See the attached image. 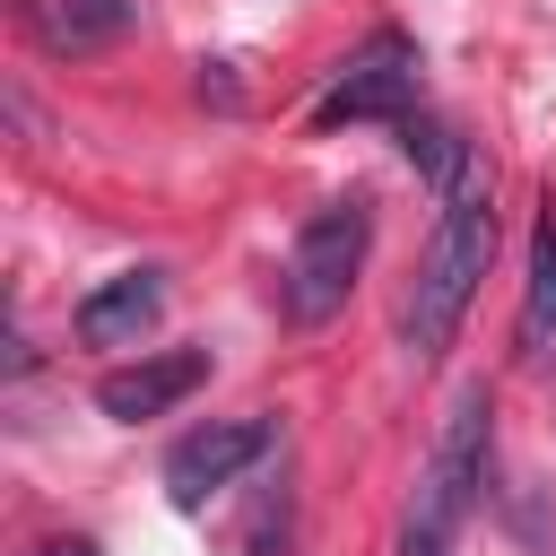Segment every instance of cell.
<instances>
[{
    "label": "cell",
    "instance_id": "obj_1",
    "mask_svg": "<svg viewBox=\"0 0 556 556\" xmlns=\"http://www.w3.org/2000/svg\"><path fill=\"white\" fill-rule=\"evenodd\" d=\"M486 261H495V165L469 156L460 182H452L443 208H434L426 261H417L408 304H400V339H408V356H443V348H452V330H460V313H469Z\"/></svg>",
    "mask_w": 556,
    "mask_h": 556
},
{
    "label": "cell",
    "instance_id": "obj_2",
    "mask_svg": "<svg viewBox=\"0 0 556 556\" xmlns=\"http://www.w3.org/2000/svg\"><path fill=\"white\" fill-rule=\"evenodd\" d=\"M486 443H495V400H486V382H460L452 408H443V434H434V452H426V469L408 486L391 556H452L460 547V521H469V504L486 486Z\"/></svg>",
    "mask_w": 556,
    "mask_h": 556
},
{
    "label": "cell",
    "instance_id": "obj_3",
    "mask_svg": "<svg viewBox=\"0 0 556 556\" xmlns=\"http://www.w3.org/2000/svg\"><path fill=\"white\" fill-rule=\"evenodd\" d=\"M365 243H374V208L348 191V200H321L304 226H295V252H287V278H278V304H287V321L295 330H321L339 304H348V287H356V269H365Z\"/></svg>",
    "mask_w": 556,
    "mask_h": 556
},
{
    "label": "cell",
    "instance_id": "obj_4",
    "mask_svg": "<svg viewBox=\"0 0 556 556\" xmlns=\"http://www.w3.org/2000/svg\"><path fill=\"white\" fill-rule=\"evenodd\" d=\"M417 43L400 35V26H382V35H365L356 52H348V70L330 78V96L313 104V130H339V122H408V104H417Z\"/></svg>",
    "mask_w": 556,
    "mask_h": 556
},
{
    "label": "cell",
    "instance_id": "obj_5",
    "mask_svg": "<svg viewBox=\"0 0 556 556\" xmlns=\"http://www.w3.org/2000/svg\"><path fill=\"white\" fill-rule=\"evenodd\" d=\"M269 417H235V426H200V434H182L174 452H165V486H174V504L182 513H200L217 486H235L261 452H269Z\"/></svg>",
    "mask_w": 556,
    "mask_h": 556
},
{
    "label": "cell",
    "instance_id": "obj_6",
    "mask_svg": "<svg viewBox=\"0 0 556 556\" xmlns=\"http://www.w3.org/2000/svg\"><path fill=\"white\" fill-rule=\"evenodd\" d=\"M200 382H208V356H200V348H156V356H139V365H113V374L96 382V408L122 417V426H139V417H165L174 400H191Z\"/></svg>",
    "mask_w": 556,
    "mask_h": 556
},
{
    "label": "cell",
    "instance_id": "obj_7",
    "mask_svg": "<svg viewBox=\"0 0 556 556\" xmlns=\"http://www.w3.org/2000/svg\"><path fill=\"white\" fill-rule=\"evenodd\" d=\"M156 313H165V269H122L96 295H78V339L87 348H130Z\"/></svg>",
    "mask_w": 556,
    "mask_h": 556
},
{
    "label": "cell",
    "instance_id": "obj_8",
    "mask_svg": "<svg viewBox=\"0 0 556 556\" xmlns=\"http://www.w3.org/2000/svg\"><path fill=\"white\" fill-rule=\"evenodd\" d=\"M556 348V200L530 226V287H521V356Z\"/></svg>",
    "mask_w": 556,
    "mask_h": 556
},
{
    "label": "cell",
    "instance_id": "obj_9",
    "mask_svg": "<svg viewBox=\"0 0 556 556\" xmlns=\"http://www.w3.org/2000/svg\"><path fill=\"white\" fill-rule=\"evenodd\" d=\"M70 17H61V35L70 43H96V35H113L122 26V0H61Z\"/></svg>",
    "mask_w": 556,
    "mask_h": 556
},
{
    "label": "cell",
    "instance_id": "obj_10",
    "mask_svg": "<svg viewBox=\"0 0 556 556\" xmlns=\"http://www.w3.org/2000/svg\"><path fill=\"white\" fill-rule=\"evenodd\" d=\"M43 556H96V547H87V539H52Z\"/></svg>",
    "mask_w": 556,
    "mask_h": 556
}]
</instances>
